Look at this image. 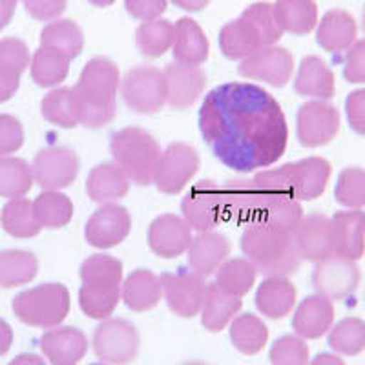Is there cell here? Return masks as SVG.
<instances>
[{"mask_svg":"<svg viewBox=\"0 0 365 365\" xmlns=\"http://www.w3.org/2000/svg\"><path fill=\"white\" fill-rule=\"evenodd\" d=\"M197 125L212 154L241 174L274 165L289 145L282 106L257 84L227 83L208 91Z\"/></svg>","mask_w":365,"mask_h":365,"instance_id":"1","label":"cell"},{"mask_svg":"<svg viewBox=\"0 0 365 365\" xmlns=\"http://www.w3.org/2000/svg\"><path fill=\"white\" fill-rule=\"evenodd\" d=\"M223 220L237 225L270 223L292 228L303 207L292 194L287 165L259 170L250 179H232L223 188Z\"/></svg>","mask_w":365,"mask_h":365,"instance_id":"2","label":"cell"},{"mask_svg":"<svg viewBox=\"0 0 365 365\" xmlns=\"http://www.w3.org/2000/svg\"><path fill=\"white\" fill-rule=\"evenodd\" d=\"M243 256L265 278L292 276L302 265L292 228L270 223H254L243 230L240 240Z\"/></svg>","mask_w":365,"mask_h":365,"instance_id":"3","label":"cell"},{"mask_svg":"<svg viewBox=\"0 0 365 365\" xmlns=\"http://www.w3.org/2000/svg\"><path fill=\"white\" fill-rule=\"evenodd\" d=\"M119 86V68L112 58H90L73 86L79 103L81 125L86 128H103L108 125L117 112L115 97Z\"/></svg>","mask_w":365,"mask_h":365,"instance_id":"4","label":"cell"},{"mask_svg":"<svg viewBox=\"0 0 365 365\" xmlns=\"http://www.w3.org/2000/svg\"><path fill=\"white\" fill-rule=\"evenodd\" d=\"M283 31L270 2H254L220 31V50L228 61H243L263 46H272Z\"/></svg>","mask_w":365,"mask_h":365,"instance_id":"5","label":"cell"},{"mask_svg":"<svg viewBox=\"0 0 365 365\" xmlns=\"http://www.w3.org/2000/svg\"><path fill=\"white\" fill-rule=\"evenodd\" d=\"M110 152L130 181L139 187L154 182L163 150L152 133L139 126H126L112 135Z\"/></svg>","mask_w":365,"mask_h":365,"instance_id":"6","label":"cell"},{"mask_svg":"<svg viewBox=\"0 0 365 365\" xmlns=\"http://www.w3.org/2000/svg\"><path fill=\"white\" fill-rule=\"evenodd\" d=\"M71 307L70 291L63 283H42L13 298V314L24 325L37 329L58 327Z\"/></svg>","mask_w":365,"mask_h":365,"instance_id":"7","label":"cell"},{"mask_svg":"<svg viewBox=\"0 0 365 365\" xmlns=\"http://www.w3.org/2000/svg\"><path fill=\"white\" fill-rule=\"evenodd\" d=\"M93 353L106 365H128L139 354L141 336L135 325L125 318H106L93 331Z\"/></svg>","mask_w":365,"mask_h":365,"instance_id":"8","label":"cell"},{"mask_svg":"<svg viewBox=\"0 0 365 365\" xmlns=\"http://www.w3.org/2000/svg\"><path fill=\"white\" fill-rule=\"evenodd\" d=\"M120 96L132 112L154 115L166 104V83L163 70L155 66H135L120 81Z\"/></svg>","mask_w":365,"mask_h":365,"instance_id":"9","label":"cell"},{"mask_svg":"<svg viewBox=\"0 0 365 365\" xmlns=\"http://www.w3.org/2000/svg\"><path fill=\"white\" fill-rule=\"evenodd\" d=\"M340 112L327 101L312 99L302 104L296 113V135L305 148L325 146L340 132Z\"/></svg>","mask_w":365,"mask_h":365,"instance_id":"10","label":"cell"},{"mask_svg":"<svg viewBox=\"0 0 365 365\" xmlns=\"http://www.w3.org/2000/svg\"><path fill=\"white\" fill-rule=\"evenodd\" d=\"M200 165V154L194 146L187 143H172L163 150L161 159H159L154 179L155 187L163 194H179L197 174Z\"/></svg>","mask_w":365,"mask_h":365,"instance_id":"11","label":"cell"},{"mask_svg":"<svg viewBox=\"0 0 365 365\" xmlns=\"http://www.w3.org/2000/svg\"><path fill=\"white\" fill-rule=\"evenodd\" d=\"M181 212L192 230H214L223 221V194L216 181L201 179L194 182L182 197Z\"/></svg>","mask_w":365,"mask_h":365,"instance_id":"12","label":"cell"},{"mask_svg":"<svg viewBox=\"0 0 365 365\" xmlns=\"http://www.w3.org/2000/svg\"><path fill=\"white\" fill-rule=\"evenodd\" d=\"M312 285L316 294L324 296L331 302L349 298L360 285V270L356 262L338 254H331L319 259L312 270Z\"/></svg>","mask_w":365,"mask_h":365,"instance_id":"13","label":"cell"},{"mask_svg":"<svg viewBox=\"0 0 365 365\" xmlns=\"http://www.w3.org/2000/svg\"><path fill=\"white\" fill-rule=\"evenodd\" d=\"M294 71V57L282 46H263L252 55L240 61L237 73L250 81L270 84L274 88L285 86Z\"/></svg>","mask_w":365,"mask_h":365,"instance_id":"14","label":"cell"},{"mask_svg":"<svg viewBox=\"0 0 365 365\" xmlns=\"http://www.w3.org/2000/svg\"><path fill=\"white\" fill-rule=\"evenodd\" d=\"M159 278L166 305L174 314L181 318H194L200 314L208 285L205 278L185 269L178 272H165Z\"/></svg>","mask_w":365,"mask_h":365,"instance_id":"15","label":"cell"},{"mask_svg":"<svg viewBox=\"0 0 365 365\" xmlns=\"http://www.w3.org/2000/svg\"><path fill=\"white\" fill-rule=\"evenodd\" d=\"M79 158L66 146L42 148L31 165L35 182L44 190H63L73 185L79 175Z\"/></svg>","mask_w":365,"mask_h":365,"instance_id":"16","label":"cell"},{"mask_svg":"<svg viewBox=\"0 0 365 365\" xmlns=\"http://www.w3.org/2000/svg\"><path fill=\"white\" fill-rule=\"evenodd\" d=\"M132 230V216L125 207L106 203L88 220L84 237L96 249H113L128 237Z\"/></svg>","mask_w":365,"mask_h":365,"instance_id":"17","label":"cell"},{"mask_svg":"<svg viewBox=\"0 0 365 365\" xmlns=\"http://www.w3.org/2000/svg\"><path fill=\"white\" fill-rule=\"evenodd\" d=\"M192 240V228L182 217L175 214H161L148 228V247L159 257L174 259L188 250Z\"/></svg>","mask_w":365,"mask_h":365,"instance_id":"18","label":"cell"},{"mask_svg":"<svg viewBox=\"0 0 365 365\" xmlns=\"http://www.w3.org/2000/svg\"><path fill=\"white\" fill-rule=\"evenodd\" d=\"M294 241L302 259L307 262H319L324 257L334 254L332 245V223L331 217L319 212L303 214L299 223L294 227Z\"/></svg>","mask_w":365,"mask_h":365,"instance_id":"19","label":"cell"},{"mask_svg":"<svg viewBox=\"0 0 365 365\" xmlns=\"http://www.w3.org/2000/svg\"><path fill=\"white\" fill-rule=\"evenodd\" d=\"M166 83V104L175 110H187L197 103L207 84L200 66L170 63L163 70Z\"/></svg>","mask_w":365,"mask_h":365,"instance_id":"20","label":"cell"},{"mask_svg":"<svg viewBox=\"0 0 365 365\" xmlns=\"http://www.w3.org/2000/svg\"><path fill=\"white\" fill-rule=\"evenodd\" d=\"M292 194L296 200L312 201L324 194L331 179V163L324 158H305L294 163H287Z\"/></svg>","mask_w":365,"mask_h":365,"instance_id":"21","label":"cell"},{"mask_svg":"<svg viewBox=\"0 0 365 365\" xmlns=\"http://www.w3.org/2000/svg\"><path fill=\"white\" fill-rule=\"evenodd\" d=\"M41 351L51 365H77L88 353V338L77 327H53L41 336Z\"/></svg>","mask_w":365,"mask_h":365,"instance_id":"22","label":"cell"},{"mask_svg":"<svg viewBox=\"0 0 365 365\" xmlns=\"http://www.w3.org/2000/svg\"><path fill=\"white\" fill-rule=\"evenodd\" d=\"M230 250H232L230 241L221 232H214V230L197 232L187 250L188 265L192 272L200 274L201 278H208L212 274H216L217 269L227 262Z\"/></svg>","mask_w":365,"mask_h":365,"instance_id":"23","label":"cell"},{"mask_svg":"<svg viewBox=\"0 0 365 365\" xmlns=\"http://www.w3.org/2000/svg\"><path fill=\"white\" fill-rule=\"evenodd\" d=\"M356 19L345 9H329L316 26V42L332 55L345 53L356 42Z\"/></svg>","mask_w":365,"mask_h":365,"instance_id":"24","label":"cell"},{"mask_svg":"<svg viewBox=\"0 0 365 365\" xmlns=\"http://www.w3.org/2000/svg\"><path fill=\"white\" fill-rule=\"evenodd\" d=\"M334 254L358 262L365 254V212L341 210L331 217Z\"/></svg>","mask_w":365,"mask_h":365,"instance_id":"25","label":"cell"},{"mask_svg":"<svg viewBox=\"0 0 365 365\" xmlns=\"http://www.w3.org/2000/svg\"><path fill=\"white\" fill-rule=\"evenodd\" d=\"M334 325V307L331 299L319 294L307 296L292 316V329L303 340H318Z\"/></svg>","mask_w":365,"mask_h":365,"instance_id":"26","label":"cell"},{"mask_svg":"<svg viewBox=\"0 0 365 365\" xmlns=\"http://www.w3.org/2000/svg\"><path fill=\"white\" fill-rule=\"evenodd\" d=\"M29 50L17 37L0 38V104L11 99L21 86V75L29 66Z\"/></svg>","mask_w":365,"mask_h":365,"instance_id":"27","label":"cell"},{"mask_svg":"<svg viewBox=\"0 0 365 365\" xmlns=\"http://www.w3.org/2000/svg\"><path fill=\"white\" fill-rule=\"evenodd\" d=\"M296 296L298 292L291 279L285 276H272L257 285L254 303L259 314L270 319H282L294 309Z\"/></svg>","mask_w":365,"mask_h":365,"instance_id":"28","label":"cell"},{"mask_svg":"<svg viewBox=\"0 0 365 365\" xmlns=\"http://www.w3.org/2000/svg\"><path fill=\"white\" fill-rule=\"evenodd\" d=\"M161 298V278L148 269L133 270L120 285V299L133 312L152 311L158 307Z\"/></svg>","mask_w":365,"mask_h":365,"instance_id":"29","label":"cell"},{"mask_svg":"<svg viewBox=\"0 0 365 365\" xmlns=\"http://www.w3.org/2000/svg\"><path fill=\"white\" fill-rule=\"evenodd\" d=\"M294 90L303 97L329 101L336 90L334 73L324 58L318 55H307L302 58V64L296 73Z\"/></svg>","mask_w":365,"mask_h":365,"instance_id":"30","label":"cell"},{"mask_svg":"<svg viewBox=\"0 0 365 365\" xmlns=\"http://www.w3.org/2000/svg\"><path fill=\"white\" fill-rule=\"evenodd\" d=\"M175 37L172 53L175 63L188 64V66H201L208 58L210 44L201 28L194 19L182 17L174 24Z\"/></svg>","mask_w":365,"mask_h":365,"instance_id":"31","label":"cell"},{"mask_svg":"<svg viewBox=\"0 0 365 365\" xmlns=\"http://www.w3.org/2000/svg\"><path fill=\"white\" fill-rule=\"evenodd\" d=\"M130 190V179L115 163H103L91 168L86 179L88 197L96 203L106 205L125 197Z\"/></svg>","mask_w":365,"mask_h":365,"instance_id":"32","label":"cell"},{"mask_svg":"<svg viewBox=\"0 0 365 365\" xmlns=\"http://www.w3.org/2000/svg\"><path fill=\"white\" fill-rule=\"evenodd\" d=\"M272 9L283 34L307 35L318 26V4L314 0H276Z\"/></svg>","mask_w":365,"mask_h":365,"instance_id":"33","label":"cell"},{"mask_svg":"<svg viewBox=\"0 0 365 365\" xmlns=\"http://www.w3.org/2000/svg\"><path fill=\"white\" fill-rule=\"evenodd\" d=\"M241 298L227 294L216 285H207L203 309H201V324L207 331L221 332L228 325V322L240 312Z\"/></svg>","mask_w":365,"mask_h":365,"instance_id":"34","label":"cell"},{"mask_svg":"<svg viewBox=\"0 0 365 365\" xmlns=\"http://www.w3.org/2000/svg\"><path fill=\"white\" fill-rule=\"evenodd\" d=\"M38 259L34 252L21 249L0 250V289H13L34 282Z\"/></svg>","mask_w":365,"mask_h":365,"instance_id":"35","label":"cell"},{"mask_svg":"<svg viewBox=\"0 0 365 365\" xmlns=\"http://www.w3.org/2000/svg\"><path fill=\"white\" fill-rule=\"evenodd\" d=\"M228 334L234 347L247 356H254L263 351L269 341V329L263 324V319L252 312H243L236 316Z\"/></svg>","mask_w":365,"mask_h":365,"instance_id":"36","label":"cell"},{"mask_svg":"<svg viewBox=\"0 0 365 365\" xmlns=\"http://www.w3.org/2000/svg\"><path fill=\"white\" fill-rule=\"evenodd\" d=\"M41 112L48 123L61 128H75L81 125L79 103L73 88H55L48 91L41 103Z\"/></svg>","mask_w":365,"mask_h":365,"instance_id":"37","label":"cell"},{"mask_svg":"<svg viewBox=\"0 0 365 365\" xmlns=\"http://www.w3.org/2000/svg\"><path fill=\"white\" fill-rule=\"evenodd\" d=\"M41 46L63 53L66 58L79 57L84 48V34L71 19H58L42 29Z\"/></svg>","mask_w":365,"mask_h":365,"instance_id":"38","label":"cell"},{"mask_svg":"<svg viewBox=\"0 0 365 365\" xmlns=\"http://www.w3.org/2000/svg\"><path fill=\"white\" fill-rule=\"evenodd\" d=\"M31 79L41 88H55L66 81L70 73V58L58 51L41 46L29 61Z\"/></svg>","mask_w":365,"mask_h":365,"instance_id":"39","label":"cell"},{"mask_svg":"<svg viewBox=\"0 0 365 365\" xmlns=\"http://www.w3.org/2000/svg\"><path fill=\"white\" fill-rule=\"evenodd\" d=\"M0 223L9 236L17 240H29L42 230L34 214V201L28 197L9 200L0 212Z\"/></svg>","mask_w":365,"mask_h":365,"instance_id":"40","label":"cell"},{"mask_svg":"<svg viewBox=\"0 0 365 365\" xmlns=\"http://www.w3.org/2000/svg\"><path fill=\"white\" fill-rule=\"evenodd\" d=\"M35 220L42 228H63L73 217V203L58 190H44L34 201Z\"/></svg>","mask_w":365,"mask_h":365,"instance_id":"41","label":"cell"},{"mask_svg":"<svg viewBox=\"0 0 365 365\" xmlns=\"http://www.w3.org/2000/svg\"><path fill=\"white\" fill-rule=\"evenodd\" d=\"M257 270L247 257H228L227 262L217 269L216 285L227 294L241 298L256 283Z\"/></svg>","mask_w":365,"mask_h":365,"instance_id":"42","label":"cell"},{"mask_svg":"<svg viewBox=\"0 0 365 365\" xmlns=\"http://www.w3.org/2000/svg\"><path fill=\"white\" fill-rule=\"evenodd\" d=\"M174 24L166 19H155L139 24L135 29L137 50L145 57H161L174 46Z\"/></svg>","mask_w":365,"mask_h":365,"instance_id":"43","label":"cell"},{"mask_svg":"<svg viewBox=\"0 0 365 365\" xmlns=\"http://www.w3.org/2000/svg\"><path fill=\"white\" fill-rule=\"evenodd\" d=\"M34 170L21 158H0V195L15 200L24 197L34 187Z\"/></svg>","mask_w":365,"mask_h":365,"instance_id":"44","label":"cell"},{"mask_svg":"<svg viewBox=\"0 0 365 365\" xmlns=\"http://www.w3.org/2000/svg\"><path fill=\"white\" fill-rule=\"evenodd\" d=\"M329 347L341 356H358L365 351V322L361 318L340 319L329 331Z\"/></svg>","mask_w":365,"mask_h":365,"instance_id":"45","label":"cell"},{"mask_svg":"<svg viewBox=\"0 0 365 365\" xmlns=\"http://www.w3.org/2000/svg\"><path fill=\"white\" fill-rule=\"evenodd\" d=\"M81 282L84 285L120 287L123 285V263L108 254H96L81 265Z\"/></svg>","mask_w":365,"mask_h":365,"instance_id":"46","label":"cell"},{"mask_svg":"<svg viewBox=\"0 0 365 365\" xmlns=\"http://www.w3.org/2000/svg\"><path fill=\"white\" fill-rule=\"evenodd\" d=\"M120 299V287L84 285L79 291V307L88 318L106 319L115 311Z\"/></svg>","mask_w":365,"mask_h":365,"instance_id":"47","label":"cell"},{"mask_svg":"<svg viewBox=\"0 0 365 365\" xmlns=\"http://www.w3.org/2000/svg\"><path fill=\"white\" fill-rule=\"evenodd\" d=\"M334 200L349 210H360L365 207V170L358 166L344 168L338 175Z\"/></svg>","mask_w":365,"mask_h":365,"instance_id":"48","label":"cell"},{"mask_svg":"<svg viewBox=\"0 0 365 365\" xmlns=\"http://www.w3.org/2000/svg\"><path fill=\"white\" fill-rule=\"evenodd\" d=\"M270 364L272 365H309V345L298 334H283L274 340L270 347Z\"/></svg>","mask_w":365,"mask_h":365,"instance_id":"49","label":"cell"},{"mask_svg":"<svg viewBox=\"0 0 365 365\" xmlns=\"http://www.w3.org/2000/svg\"><path fill=\"white\" fill-rule=\"evenodd\" d=\"M24 145V128L17 117L0 113V158L15 154Z\"/></svg>","mask_w":365,"mask_h":365,"instance_id":"50","label":"cell"},{"mask_svg":"<svg viewBox=\"0 0 365 365\" xmlns=\"http://www.w3.org/2000/svg\"><path fill=\"white\" fill-rule=\"evenodd\" d=\"M344 77L351 84H365V38L356 41L345 51Z\"/></svg>","mask_w":365,"mask_h":365,"instance_id":"51","label":"cell"},{"mask_svg":"<svg viewBox=\"0 0 365 365\" xmlns=\"http://www.w3.org/2000/svg\"><path fill=\"white\" fill-rule=\"evenodd\" d=\"M345 117L353 132L365 135V88L349 93L345 99Z\"/></svg>","mask_w":365,"mask_h":365,"instance_id":"52","label":"cell"},{"mask_svg":"<svg viewBox=\"0 0 365 365\" xmlns=\"http://www.w3.org/2000/svg\"><path fill=\"white\" fill-rule=\"evenodd\" d=\"M29 17L38 22L55 21L61 17L68 6V0H22Z\"/></svg>","mask_w":365,"mask_h":365,"instance_id":"53","label":"cell"},{"mask_svg":"<svg viewBox=\"0 0 365 365\" xmlns=\"http://www.w3.org/2000/svg\"><path fill=\"white\" fill-rule=\"evenodd\" d=\"M168 0H125L126 11L137 21H155L166 11Z\"/></svg>","mask_w":365,"mask_h":365,"instance_id":"54","label":"cell"},{"mask_svg":"<svg viewBox=\"0 0 365 365\" xmlns=\"http://www.w3.org/2000/svg\"><path fill=\"white\" fill-rule=\"evenodd\" d=\"M13 345V329L4 318H0V356L9 353Z\"/></svg>","mask_w":365,"mask_h":365,"instance_id":"55","label":"cell"},{"mask_svg":"<svg viewBox=\"0 0 365 365\" xmlns=\"http://www.w3.org/2000/svg\"><path fill=\"white\" fill-rule=\"evenodd\" d=\"M19 0H0V31L11 22Z\"/></svg>","mask_w":365,"mask_h":365,"instance_id":"56","label":"cell"},{"mask_svg":"<svg viewBox=\"0 0 365 365\" xmlns=\"http://www.w3.org/2000/svg\"><path fill=\"white\" fill-rule=\"evenodd\" d=\"M172 4L178 6L179 9H185V11H203L208 4H210V0H172Z\"/></svg>","mask_w":365,"mask_h":365,"instance_id":"57","label":"cell"},{"mask_svg":"<svg viewBox=\"0 0 365 365\" xmlns=\"http://www.w3.org/2000/svg\"><path fill=\"white\" fill-rule=\"evenodd\" d=\"M8 365H46V361L35 353H22L13 358Z\"/></svg>","mask_w":365,"mask_h":365,"instance_id":"58","label":"cell"},{"mask_svg":"<svg viewBox=\"0 0 365 365\" xmlns=\"http://www.w3.org/2000/svg\"><path fill=\"white\" fill-rule=\"evenodd\" d=\"M309 365H345V361L341 360L338 354L331 353H319L309 361Z\"/></svg>","mask_w":365,"mask_h":365,"instance_id":"59","label":"cell"},{"mask_svg":"<svg viewBox=\"0 0 365 365\" xmlns=\"http://www.w3.org/2000/svg\"><path fill=\"white\" fill-rule=\"evenodd\" d=\"M88 2L97 6V8H108V6H112L115 0H88Z\"/></svg>","mask_w":365,"mask_h":365,"instance_id":"60","label":"cell"},{"mask_svg":"<svg viewBox=\"0 0 365 365\" xmlns=\"http://www.w3.org/2000/svg\"><path fill=\"white\" fill-rule=\"evenodd\" d=\"M181 365H208V364H205V361H200V360H190V361H185V364Z\"/></svg>","mask_w":365,"mask_h":365,"instance_id":"61","label":"cell"},{"mask_svg":"<svg viewBox=\"0 0 365 365\" xmlns=\"http://www.w3.org/2000/svg\"><path fill=\"white\" fill-rule=\"evenodd\" d=\"M364 31H365V9H364Z\"/></svg>","mask_w":365,"mask_h":365,"instance_id":"62","label":"cell"},{"mask_svg":"<svg viewBox=\"0 0 365 365\" xmlns=\"http://www.w3.org/2000/svg\"><path fill=\"white\" fill-rule=\"evenodd\" d=\"M90 365H106V364H90Z\"/></svg>","mask_w":365,"mask_h":365,"instance_id":"63","label":"cell"}]
</instances>
